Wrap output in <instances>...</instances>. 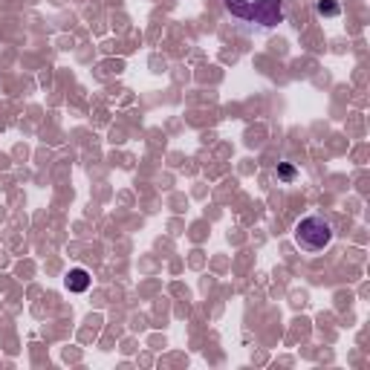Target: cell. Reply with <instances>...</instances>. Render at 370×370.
Returning a JSON list of instances; mask_svg holds the SVG:
<instances>
[{"instance_id":"3957f363","label":"cell","mask_w":370,"mask_h":370,"mask_svg":"<svg viewBox=\"0 0 370 370\" xmlns=\"http://www.w3.org/2000/svg\"><path fill=\"white\" fill-rule=\"evenodd\" d=\"M64 283H67L70 293H87V289H90V272L82 269V267H75V269L67 272Z\"/></svg>"},{"instance_id":"277c9868","label":"cell","mask_w":370,"mask_h":370,"mask_svg":"<svg viewBox=\"0 0 370 370\" xmlns=\"http://www.w3.org/2000/svg\"><path fill=\"white\" fill-rule=\"evenodd\" d=\"M319 15L321 18H338L341 15V6H338V0H319Z\"/></svg>"},{"instance_id":"6da1fadb","label":"cell","mask_w":370,"mask_h":370,"mask_svg":"<svg viewBox=\"0 0 370 370\" xmlns=\"http://www.w3.org/2000/svg\"><path fill=\"white\" fill-rule=\"evenodd\" d=\"M223 6L241 20H252L260 26H275L283 20V0H223Z\"/></svg>"},{"instance_id":"5b68a950","label":"cell","mask_w":370,"mask_h":370,"mask_svg":"<svg viewBox=\"0 0 370 370\" xmlns=\"http://www.w3.org/2000/svg\"><path fill=\"white\" fill-rule=\"evenodd\" d=\"M278 179L281 182H295L298 179V171L293 162H278Z\"/></svg>"},{"instance_id":"7a4b0ae2","label":"cell","mask_w":370,"mask_h":370,"mask_svg":"<svg viewBox=\"0 0 370 370\" xmlns=\"http://www.w3.org/2000/svg\"><path fill=\"white\" fill-rule=\"evenodd\" d=\"M295 243L304 252H321L333 243V226L319 215H310L295 226Z\"/></svg>"}]
</instances>
